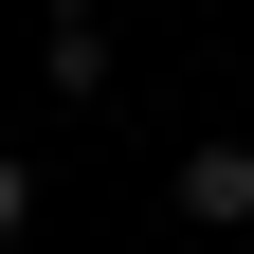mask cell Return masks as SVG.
Masks as SVG:
<instances>
[{
	"mask_svg": "<svg viewBox=\"0 0 254 254\" xmlns=\"http://www.w3.org/2000/svg\"><path fill=\"white\" fill-rule=\"evenodd\" d=\"M18 218H37V164H18V145H0V254H18Z\"/></svg>",
	"mask_w": 254,
	"mask_h": 254,
	"instance_id": "cell-3",
	"label": "cell"
},
{
	"mask_svg": "<svg viewBox=\"0 0 254 254\" xmlns=\"http://www.w3.org/2000/svg\"><path fill=\"white\" fill-rule=\"evenodd\" d=\"M37 18H91V0H37Z\"/></svg>",
	"mask_w": 254,
	"mask_h": 254,
	"instance_id": "cell-4",
	"label": "cell"
},
{
	"mask_svg": "<svg viewBox=\"0 0 254 254\" xmlns=\"http://www.w3.org/2000/svg\"><path fill=\"white\" fill-rule=\"evenodd\" d=\"M37 91L91 109V91H109V18H55V37H37Z\"/></svg>",
	"mask_w": 254,
	"mask_h": 254,
	"instance_id": "cell-2",
	"label": "cell"
},
{
	"mask_svg": "<svg viewBox=\"0 0 254 254\" xmlns=\"http://www.w3.org/2000/svg\"><path fill=\"white\" fill-rule=\"evenodd\" d=\"M164 218H200V236H236V218H254V145H236V127L164 164Z\"/></svg>",
	"mask_w": 254,
	"mask_h": 254,
	"instance_id": "cell-1",
	"label": "cell"
}]
</instances>
